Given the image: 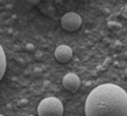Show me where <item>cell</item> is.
<instances>
[{"label":"cell","mask_w":127,"mask_h":116,"mask_svg":"<svg viewBox=\"0 0 127 116\" xmlns=\"http://www.w3.org/2000/svg\"><path fill=\"white\" fill-rule=\"evenodd\" d=\"M72 58V49L68 45H59L55 49V59L59 63H67Z\"/></svg>","instance_id":"5"},{"label":"cell","mask_w":127,"mask_h":116,"mask_svg":"<svg viewBox=\"0 0 127 116\" xmlns=\"http://www.w3.org/2000/svg\"><path fill=\"white\" fill-rule=\"evenodd\" d=\"M0 116H3V115H0Z\"/></svg>","instance_id":"9"},{"label":"cell","mask_w":127,"mask_h":116,"mask_svg":"<svg viewBox=\"0 0 127 116\" xmlns=\"http://www.w3.org/2000/svg\"><path fill=\"white\" fill-rule=\"evenodd\" d=\"M6 72V53H4L3 47L0 45V81Z\"/></svg>","instance_id":"6"},{"label":"cell","mask_w":127,"mask_h":116,"mask_svg":"<svg viewBox=\"0 0 127 116\" xmlns=\"http://www.w3.org/2000/svg\"><path fill=\"white\" fill-rule=\"evenodd\" d=\"M124 78L127 79V68H126V71H124Z\"/></svg>","instance_id":"8"},{"label":"cell","mask_w":127,"mask_h":116,"mask_svg":"<svg viewBox=\"0 0 127 116\" xmlns=\"http://www.w3.org/2000/svg\"><path fill=\"white\" fill-rule=\"evenodd\" d=\"M63 86L66 90L68 91H77L81 86V79L77 74L74 72H68L63 77Z\"/></svg>","instance_id":"4"},{"label":"cell","mask_w":127,"mask_h":116,"mask_svg":"<svg viewBox=\"0 0 127 116\" xmlns=\"http://www.w3.org/2000/svg\"><path fill=\"white\" fill-rule=\"evenodd\" d=\"M63 102L56 97H47L41 100L37 108L38 116H63Z\"/></svg>","instance_id":"2"},{"label":"cell","mask_w":127,"mask_h":116,"mask_svg":"<svg viewBox=\"0 0 127 116\" xmlns=\"http://www.w3.org/2000/svg\"><path fill=\"white\" fill-rule=\"evenodd\" d=\"M86 116H127V93L118 85L104 83L89 93Z\"/></svg>","instance_id":"1"},{"label":"cell","mask_w":127,"mask_h":116,"mask_svg":"<svg viewBox=\"0 0 127 116\" xmlns=\"http://www.w3.org/2000/svg\"><path fill=\"white\" fill-rule=\"evenodd\" d=\"M82 25V18L77 12H67L62 18V28L66 31H77Z\"/></svg>","instance_id":"3"},{"label":"cell","mask_w":127,"mask_h":116,"mask_svg":"<svg viewBox=\"0 0 127 116\" xmlns=\"http://www.w3.org/2000/svg\"><path fill=\"white\" fill-rule=\"evenodd\" d=\"M28 49H33V45H32V44H28Z\"/></svg>","instance_id":"7"}]
</instances>
